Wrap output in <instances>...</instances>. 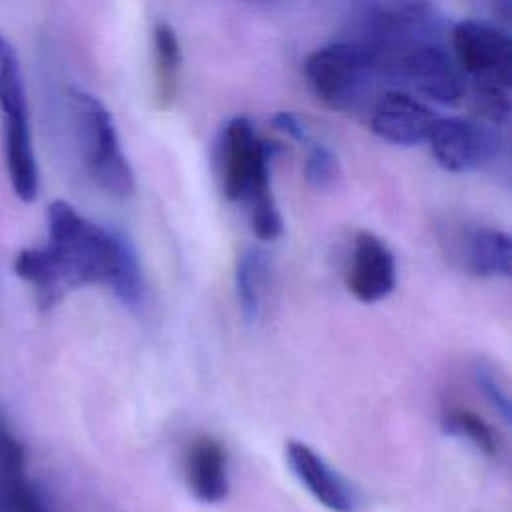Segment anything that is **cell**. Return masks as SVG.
Here are the masks:
<instances>
[{"mask_svg":"<svg viewBox=\"0 0 512 512\" xmlns=\"http://www.w3.org/2000/svg\"><path fill=\"white\" fill-rule=\"evenodd\" d=\"M46 218L48 242L14 258V272L34 288L42 310L88 284H106L126 306L140 302V262L124 234L84 218L64 200L50 202Z\"/></svg>","mask_w":512,"mask_h":512,"instance_id":"obj_1","label":"cell"},{"mask_svg":"<svg viewBox=\"0 0 512 512\" xmlns=\"http://www.w3.org/2000/svg\"><path fill=\"white\" fill-rule=\"evenodd\" d=\"M276 146L256 136L244 116L232 118L222 134V186L232 202H244L252 232L260 240L282 234V216L270 188V160Z\"/></svg>","mask_w":512,"mask_h":512,"instance_id":"obj_2","label":"cell"},{"mask_svg":"<svg viewBox=\"0 0 512 512\" xmlns=\"http://www.w3.org/2000/svg\"><path fill=\"white\" fill-rule=\"evenodd\" d=\"M440 16L428 0H356L352 38L372 52L384 80L390 68L418 46L442 42Z\"/></svg>","mask_w":512,"mask_h":512,"instance_id":"obj_3","label":"cell"},{"mask_svg":"<svg viewBox=\"0 0 512 512\" xmlns=\"http://www.w3.org/2000/svg\"><path fill=\"white\" fill-rule=\"evenodd\" d=\"M304 76L312 92L340 112L372 108L386 82L372 52L350 38L316 48L304 62Z\"/></svg>","mask_w":512,"mask_h":512,"instance_id":"obj_4","label":"cell"},{"mask_svg":"<svg viewBox=\"0 0 512 512\" xmlns=\"http://www.w3.org/2000/svg\"><path fill=\"white\" fill-rule=\"evenodd\" d=\"M68 108L78 150L90 180L114 198L132 196L136 188L134 172L124 156L108 108L94 94L76 86L68 90Z\"/></svg>","mask_w":512,"mask_h":512,"instance_id":"obj_5","label":"cell"},{"mask_svg":"<svg viewBox=\"0 0 512 512\" xmlns=\"http://www.w3.org/2000/svg\"><path fill=\"white\" fill-rule=\"evenodd\" d=\"M0 118L4 166L22 202L38 196V164L32 146L26 88L14 46L0 32Z\"/></svg>","mask_w":512,"mask_h":512,"instance_id":"obj_6","label":"cell"},{"mask_svg":"<svg viewBox=\"0 0 512 512\" xmlns=\"http://www.w3.org/2000/svg\"><path fill=\"white\" fill-rule=\"evenodd\" d=\"M452 56L474 84L510 88L512 42L504 30L488 22L462 20L450 32Z\"/></svg>","mask_w":512,"mask_h":512,"instance_id":"obj_7","label":"cell"},{"mask_svg":"<svg viewBox=\"0 0 512 512\" xmlns=\"http://www.w3.org/2000/svg\"><path fill=\"white\" fill-rule=\"evenodd\" d=\"M388 82L404 84L418 94L454 106L466 96V76L444 42H432L404 54L388 72Z\"/></svg>","mask_w":512,"mask_h":512,"instance_id":"obj_8","label":"cell"},{"mask_svg":"<svg viewBox=\"0 0 512 512\" xmlns=\"http://www.w3.org/2000/svg\"><path fill=\"white\" fill-rule=\"evenodd\" d=\"M426 142L448 172L478 170L494 160L500 146L492 130L460 116H436Z\"/></svg>","mask_w":512,"mask_h":512,"instance_id":"obj_9","label":"cell"},{"mask_svg":"<svg viewBox=\"0 0 512 512\" xmlns=\"http://www.w3.org/2000/svg\"><path fill=\"white\" fill-rule=\"evenodd\" d=\"M434 112L404 90L382 92L370 108V130L392 144L416 146L428 138Z\"/></svg>","mask_w":512,"mask_h":512,"instance_id":"obj_10","label":"cell"},{"mask_svg":"<svg viewBox=\"0 0 512 512\" xmlns=\"http://www.w3.org/2000/svg\"><path fill=\"white\" fill-rule=\"evenodd\" d=\"M396 286V260L372 232H358L346 270V288L360 302H378Z\"/></svg>","mask_w":512,"mask_h":512,"instance_id":"obj_11","label":"cell"},{"mask_svg":"<svg viewBox=\"0 0 512 512\" xmlns=\"http://www.w3.org/2000/svg\"><path fill=\"white\" fill-rule=\"evenodd\" d=\"M286 462L296 480L324 508L332 512H356V490L310 446L298 440H288Z\"/></svg>","mask_w":512,"mask_h":512,"instance_id":"obj_12","label":"cell"},{"mask_svg":"<svg viewBox=\"0 0 512 512\" xmlns=\"http://www.w3.org/2000/svg\"><path fill=\"white\" fill-rule=\"evenodd\" d=\"M186 476L192 494L204 504H218L228 496L226 454L214 438L194 440L186 456Z\"/></svg>","mask_w":512,"mask_h":512,"instance_id":"obj_13","label":"cell"},{"mask_svg":"<svg viewBox=\"0 0 512 512\" xmlns=\"http://www.w3.org/2000/svg\"><path fill=\"white\" fill-rule=\"evenodd\" d=\"M270 282V258L262 248H246L236 260L234 286L236 298L246 324H254L260 316Z\"/></svg>","mask_w":512,"mask_h":512,"instance_id":"obj_14","label":"cell"},{"mask_svg":"<svg viewBox=\"0 0 512 512\" xmlns=\"http://www.w3.org/2000/svg\"><path fill=\"white\" fill-rule=\"evenodd\" d=\"M466 266L482 278H510L512 242L496 228H476L466 240Z\"/></svg>","mask_w":512,"mask_h":512,"instance_id":"obj_15","label":"cell"},{"mask_svg":"<svg viewBox=\"0 0 512 512\" xmlns=\"http://www.w3.org/2000/svg\"><path fill=\"white\" fill-rule=\"evenodd\" d=\"M152 44H154L158 100L162 104H168L176 94L178 72H180V64H182L180 42L170 24L158 22L152 32Z\"/></svg>","mask_w":512,"mask_h":512,"instance_id":"obj_16","label":"cell"},{"mask_svg":"<svg viewBox=\"0 0 512 512\" xmlns=\"http://www.w3.org/2000/svg\"><path fill=\"white\" fill-rule=\"evenodd\" d=\"M30 486L24 474V446L0 430V512H16L18 500Z\"/></svg>","mask_w":512,"mask_h":512,"instance_id":"obj_17","label":"cell"},{"mask_svg":"<svg viewBox=\"0 0 512 512\" xmlns=\"http://www.w3.org/2000/svg\"><path fill=\"white\" fill-rule=\"evenodd\" d=\"M440 426L444 434L468 440L472 446H476L480 452L488 456H494L498 450V440L494 436V430L472 410H466V408L444 410Z\"/></svg>","mask_w":512,"mask_h":512,"instance_id":"obj_18","label":"cell"},{"mask_svg":"<svg viewBox=\"0 0 512 512\" xmlns=\"http://www.w3.org/2000/svg\"><path fill=\"white\" fill-rule=\"evenodd\" d=\"M472 378L478 386V390L484 394V398L490 402V406L500 414V418L510 424V416H512V402H510V394L506 384L502 382V378L498 376V372L494 370L492 364L478 360L472 368Z\"/></svg>","mask_w":512,"mask_h":512,"instance_id":"obj_19","label":"cell"},{"mask_svg":"<svg viewBox=\"0 0 512 512\" xmlns=\"http://www.w3.org/2000/svg\"><path fill=\"white\" fill-rule=\"evenodd\" d=\"M340 174L338 160L330 148L324 144H310L306 162H304V178L316 190H328L336 184Z\"/></svg>","mask_w":512,"mask_h":512,"instance_id":"obj_20","label":"cell"},{"mask_svg":"<svg viewBox=\"0 0 512 512\" xmlns=\"http://www.w3.org/2000/svg\"><path fill=\"white\" fill-rule=\"evenodd\" d=\"M272 124L276 126V130L284 132L286 136L294 138V140H300L304 142L308 136H306V128L302 126V122L298 120V116H294L292 112H278L274 118H272Z\"/></svg>","mask_w":512,"mask_h":512,"instance_id":"obj_21","label":"cell"},{"mask_svg":"<svg viewBox=\"0 0 512 512\" xmlns=\"http://www.w3.org/2000/svg\"><path fill=\"white\" fill-rule=\"evenodd\" d=\"M16 512H48L46 506H44V502H42V498L38 496V492L34 490L32 484H30V486L24 490V494L20 496Z\"/></svg>","mask_w":512,"mask_h":512,"instance_id":"obj_22","label":"cell"},{"mask_svg":"<svg viewBox=\"0 0 512 512\" xmlns=\"http://www.w3.org/2000/svg\"><path fill=\"white\" fill-rule=\"evenodd\" d=\"M492 12L502 20L508 22L510 14H512V0H488Z\"/></svg>","mask_w":512,"mask_h":512,"instance_id":"obj_23","label":"cell"}]
</instances>
